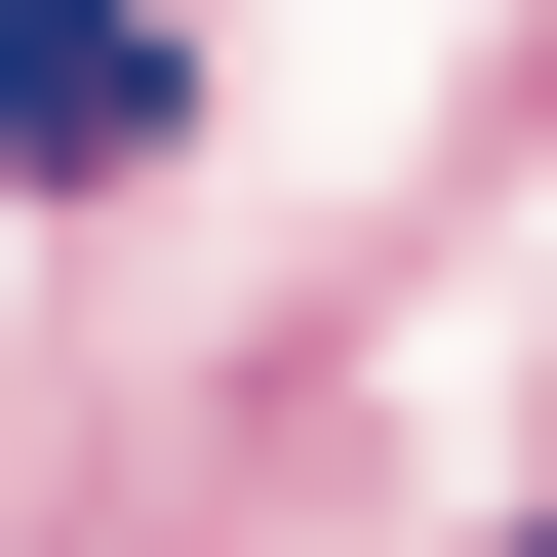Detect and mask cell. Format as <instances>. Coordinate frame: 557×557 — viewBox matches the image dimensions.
<instances>
[{"instance_id":"6da1fadb","label":"cell","mask_w":557,"mask_h":557,"mask_svg":"<svg viewBox=\"0 0 557 557\" xmlns=\"http://www.w3.org/2000/svg\"><path fill=\"white\" fill-rule=\"evenodd\" d=\"M0 160H40V199L160 160V0H0Z\"/></svg>"}]
</instances>
